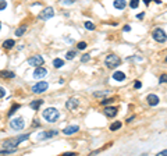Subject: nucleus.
<instances>
[{
  "label": "nucleus",
  "mask_w": 167,
  "mask_h": 156,
  "mask_svg": "<svg viewBox=\"0 0 167 156\" xmlns=\"http://www.w3.org/2000/svg\"><path fill=\"white\" fill-rule=\"evenodd\" d=\"M104 63H106V66L109 67V68H116L117 66H120L121 60L118 56H116V54H109L107 57H106V60H104Z\"/></svg>",
  "instance_id": "nucleus-3"
},
{
  "label": "nucleus",
  "mask_w": 167,
  "mask_h": 156,
  "mask_svg": "<svg viewBox=\"0 0 167 156\" xmlns=\"http://www.w3.org/2000/svg\"><path fill=\"white\" fill-rule=\"evenodd\" d=\"M113 78L116 81H124L125 80V74L123 71H116L114 74H113Z\"/></svg>",
  "instance_id": "nucleus-17"
},
{
  "label": "nucleus",
  "mask_w": 167,
  "mask_h": 156,
  "mask_svg": "<svg viewBox=\"0 0 167 156\" xmlns=\"http://www.w3.org/2000/svg\"><path fill=\"white\" fill-rule=\"evenodd\" d=\"M20 108H21L20 103H16V105H13V108H11L10 110H9V116H13V114L16 113V112H17V110H18Z\"/></svg>",
  "instance_id": "nucleus-22"
},
{
  "label": "nucleus",
  "mask_w": 167,
  "mask_h": 156,
  "mask_svg": "<svg viewBox=\"0 0 167 156\" xmlns=\"http://www.w3.org/2000/svg\"><path fill=\"white\" fill-rule=\"evenodd\" d=\"M159 102H160V99H159V96H157V95H155V93L148 95V103H149L151 106H157V105H159Z\"/></svg>",
  "instance_id": "nucleus-12"
},
{
  "label": "nucleus",
  "mask_w": 167,
  "mask_h": 156,
  "mask_svg": "<svg viewBox=\"0 0 167 156\" xmlns=\"http://www.w3.org/2000/svg\"><path fill=\"white\" fill-rule=\"evenodd\" d=\"M166 61H167V57H166Z\"/></svg>",
  "instance_id": "nucleus-42"
},
{
  "label": "nucleus",
  "mask_w": 167,
  "mask_h": 156,
  "mask_svg": "<svg viewBox=\"0 0 167 156\" xmlns=\"http://www.w3.org/2000/svg\"><path fill=\"white\" fill-rule=\"evenodd\" d=\"M28 64L29 66H34V67H38V66H42L43 64V57L39 56V54H35L28 59Z\"/></svg>",
  "instance_id": "nucleus-7"
},
{
  "label": "nucleus",
  "mask_w": 167,
  "mask_h": 156,
  "mask_svg": "<svg viewBox=\"0 0 167 156\" xmlns=\"http://www.w3.org/2000/svg\"><path fill=\"white\" fill-rule=\"evenodd\" d=\"M130 31H131V27H130V25H125V27H124V32H130Z\"/></svg>",
  "instance_id": "nucleus-37"
},
{
  "label": "nucleus",
  "mask_w": 167,
  "mask_h": 156,
  "mask_svg": "<svg viewBox=\"0 0 167 156\" xmlns=\"http://www.w3.org/2000/svg\"><path fill=\"white\" fill-rule=\"evenodd\" d=\"M10 127L14 130V131H21V130L25 127V121H24L22 117H16L10 121Z\"/></svg>",
  "instance_id": "nucleus-4"
},
{
  "label": "nucleus",
  "mask_w": 167,
  "mask_h": 156,
  "mask_svg": "<svg viewBox=\"0 0 167 156\" xmlns=\"http://www.w3.org/2000/svg\"><path fill=\"white\" fill-rule=\"evenodd\" d=\"M54 135H57V131H56V130H52V131H45V132L39 134L38 138H39V140H47V138H52Z\"/></svg>",
  "instance_id": "nucleus-11"
},
{
  "label": "nucleus",
  "mask_w": 167,
  "mask_h": 156,
  "mask_svg": "<svg viewBox=\"0 0 167 156\" xmlns=\"http://www.w3.org/2000/svg\"><path fill=\"white\" fill-rule=\"evenodd\" d=\"M42 116L49 123H56L59 120V117H60V113H59V110L56 108H47L46 110H43Z\"/></svg>",
  "instance_id": "nucleus-1"
},
{
  "label": "nucleus",
  "mask_w": 167,
  "mask_h": 156,
  "mask_svg": "<svg viewBox=\"0 0 167 156\" xmlns=\"http://www.w3.org/2000/svg\"><path fill=\"white\" fill-rule=\"evenodd\" d=\"M14 45H16V41H14V39H7V41L3 42V48L11 49V48H14Z\"/></svg>",
  "instance_id": "nucleus-18"
},
{
  "label": "nucleus",
  "mask_w": 167,
  "mask_h": 156,
  "mask_svg": "<svg viewBox=\"0 0 167 156\" xmlns=\"http://www.w3.org/2000/svg\"><path fill=\"white\" fill-rule=\"evenodd\" d=\"M139 6V0H131L130 1V7L131 9H136Z\"/></svg>",
  "instance_id": "nucleus-27"
},
{
  "label": "nucleus",
  "mask_w": 167,
  "mask_h": 156,
  "mask_svg": "<svg viewBox=\"0 0 167 156\" xmlns=\"http://www.w3.org/2000/svg\"><path fill=\"white\" fill-rule=\"evenodd\" d=\"M75 56H77V53H75L74 50H70V52H67V54H66V59L73 60V59H75Z\"/></svg>",
  "instance_id": "nucleus-23"
},
{
  "label": "nucleus",
  "mask_w": 167,
  "mask_h": 156,
  "mask_svg": "<svg viewBox=\"0 0 167 156\" xmlns=\"http://www.w3.org/2000/svg\"><path fill=\"white\" fill-rule=\"evenodd\" d=\"M78 130H79L78 125H68V127H66V128L63 130V134L73 135V134H75V132H78Z\"/></svg>",
  "instance_id": "nucleus-10"
},
{
  "label": "nucleus",
  "mask_w": 167,
  "mask_h": 156,
  "mask_svg": "<svg viewBox=\"0 0 167 156\" xmlns=\"http://www.w3.org/2000/svg\"><path fill=\"white\" fill-rule=\"evenodd\" d=\"M7 9V1L6 0H0V11H3Z\"/></svg>",
  "instance_id": "nucleus-28"
},
{
  "label": "nucleus",
  "mask_w": 167,
  "mask_h": 156,
  "mask_svg": "<svg viewBox=\"0 0 167 156\" xmlns=\"http://www.w3.org/2000/svg\"><path fill=\"white\" fill-rule=\"evenodd\" d=\"M159 156H167V149H164V151L159 152Z\"/></svg>",
  "instance_id": "nucleus-36"
},
{
  "label": "nucleus",
  "mask_w": 167,
  "mask_h": 156,
  "mask_svg": "<svg viewBox=\"0 0 167 156\" xmlns=\"http://www.w3.org/2000/svg\"><path fill=\"white\" fill-rule=\"evenodd\" d=\"M42 103H43V100L42 99H36V100H34V102H31V109L32 110H39V108L42 106Z\"/></svg>",
  "instance_id": "nucleus-15"
},
{
  "label": "nucleus",
  "mask_w": 167,
  "mask_h": 156,
  "mask_svg": "<svg viewBox=\"0 0 167 156\" xmlns=\"http://www.w3.org/2000/svg\"><path fill=\"white\" fill-rule=\"evenodd\" d=\"M84 25H85V28L89 29V31H93V29H95V24H93V22H91V21H85Z\"/></svg>",
  "instance_id": "nucleus-25"
},
{
  "label": "nucleus",
  "mask_w": 167,
  "mask_h": 156,
  "mask_svg": "<svg viewBox=\"0 0 167 156\" xmlns=\"http://www.w3.org/2000/svg\"><path fill=\"white\" fill-rule=\"evenodd\" d=\"M53 16H54V10H53L52 7H46V9H43V10L39 13V20L46 21V20H50Z\"/></svg>",
  "instance_id": "nucleus-6"
},
{
  "label": "nucleus",
  "mask_w": 167,
  "mask_h": 156,
  "mask_svg": "<svg viewBox=\"0 0 167 156\" xmlns=\"http://www.w3.org/2000/svg\"><path fill=\"white\" fill-rule=\"evenodd\" d=\"M117 108H114V106H106V109H104V114L107 116V117H114L116 114H117Z\"/></svg>",
  "instance_id": "nucleus-13"
},
{
  "label": "nucleus",
  "mask_w": 167,
  "mask_h": 156,
  "mask_svg": "<svg viewBox=\"0 0 167 156\" xmlns=\"http://www.w3.org/2000/svg\"><path fill=\"white\" fill-rule=\"evenodd\" d=\"M78 99H75V98H70L67 102H66V108L68 109V110H74V109H77L78 108Z\"/></svg>",
  "instance_id": "nucleus-9"
},
{
  "label": "nucleus",
  "mask_w": 167,
  "mask_h": 156,
  "mask_svg": "<svg viewBox=\"0 0 167 156\" xmlns=\"http://www.w3.org/2000/svg\"><path fill=\"white\" fill-rule=\"evenodd\" d=\"M113 4H114V7L117 10H123L125 6H127V1H125V0H114Z\"/></svg>",
  "instance_id": "nucleus-14"
},
{
  "label": "nucleus",
  "mask_w": 167,
  "mask_h": 156,
  "mask_svg": "<svg viewBox=\"0 0 167 156\" xmlns=\"http://www.w3.org/2000/svg\"><path fill=\"white\" fill-rule=\"evenodd\" d=\"M134 86H135V89H139V88L142 86V84L139 82V81H136V82H135V85H134Z\"/></svg>",
  "instance_id": "nucleus-34"
},
{
  "label": "nucleus",
  "mask_w": 167,
  "mask_h": 156,
  "mask_svg": "<svg viewBox=\"0 0 167 156\" xmlns=\"http://www.w3.org/2000/svg\"><path fill=\"white\" fill-rule=\"evenodd\" d=\"M113 100V99H104V100H102V105H107V103H110Z\"/></svg>",
  "instance_id": "nucleus-35"
},
{
  "label": "nucleus",
  "mask_w": 167,
  "mask_h": 156,
  "mask_svg": "<svg viewBox=\"0 0 167 156\" xmlns=\"http://www.w3.org/2000/svg\"><path fill=\"white\" fill-rule=\"evenodd\" d=\"M14 77H16V74L13 71H0V78H14Z\"/></svg>",
  "instance_id": "nucleus-16"
},
{
  "label": "nucleus",
  "mask_w": 167,
  "mask_h": 156,
  "mask_svg": "<svg viewBox=\"0 0 167 156\" xmlns=\"http://www.w3.org/2000/svg\"><path fill=\"white\" fill-rule=\"evenodd\" d=\"M47 88H49V84L45 82V81H41V82H38V84L32 86V92L39 95V93H43L45 91H47Z\"/></svg>",
  "instance_id": "nucleus-5"
},
{
  "label": "nucleus",
  "mask_w": 167,
  "mask_h": 156,
  "mask_svg": "<svg viewBox=\"0 0 167 156\" xmlns=\"http://www.w3.org/2000/svg\"><path fill=\"white\" fill-rule=\"evenodd\" d=\"M159 82L162 84V82H167V74H163V76H160V78H159Z\"/></svg>",
  "instance_id": "nucleus-31"
},
{
  "label": "nucleus",
  "mask_w": 167,
  "mask_h": 156,
  "mask_svg": "<svg viewBox=\"0 0 167 156\" xmlns=\"http://www.w3.org/2000/svg\"><path fill=\"white\" fill-rule=\"evenodd\" d=\"M89 59H91L89 54H84L82 57H81V61H82V63H86V61H89Z\"/></svg>",
  "instance_id": "nucleus-30"
},
{
  "label": "nucleus",
  "mask_w": 167,
  "mask_h": 156,
  "mask_svg": "<svg viewBox=\"0 0 167 156\" xmlns=\"http://www.w3.org/2000/svg\"><path fill=\"white\" fill-rule=\"evenodd\" d=\"M46 74H47L46 68H43V67H41V66H38L36 68H35V71H34V78H35V80H41V78H43Z\"/></svg>",
  "instance_id": "nucleus-8"
},
{
  "label": "nucleus",
  "mask_w": 167,
  "mask_h": 156,
  "mask_svg": "<svg viewBox=\"0 0 167 156\" xmlns=\"http://www.w3.org/2000/svg\"><path fill=\"white\" fill-rule=\"evenodd\" d=\"M143 16H145V14H143V13H141V14H138V16H136V18H143Z\"/></svg>",
  "instance_id": "nucleus-38"
},
{
  "label": "nucleus",
  "mask_w": 167,
  "mask_h": 156,
  "mask_svg": "<svg viewBox=\"0 0 167 156\" xmlns=\"http://www.w3.org/2000/svg\"><path fill=\"white\" fill-rule=\"evenodd\" d=\"M143 3H145V4H149V3H151V0H143Z\"/></svg>",
  "instance_id": "nucleus-40"
},
{
  "label": "nucleus",
  "mask_w": 167,
  "mask_h": 156,
  "mask_svg": "<svg viewBox=\"0 0 167 156\" xmlns=\"http://www.w3.org/2000/svg\"><path fill=\"white\" fill-rule=\"evenodd\" d=\"M28 138H29V132H28V134H22V135H20V137H17L16 140H14V142H16L17 145H18L20 142H22V141L28 140Z\"/></svg>",
  "instance_id": "nucleus-19"
},
{
  "label": "nucleus",
  "mask_w": 167,
  "mask_h": 156,
  "mask_svg": "<svg viewBox=\"0 0 167 156\" xmlns=\"http://www.w3.org/2000/svg\"><path fill=\"white\" fill-rule=\"evenodd\" d=\"M77 48H78L79 50H84V49H86V42H78Z\"/></svg>",
  "instance_id": "nucleus-29"
},
{
  "label": "nucleus",
  "mask_w": 167,
  "mask_h": 156,
  "mask_svg": "<svg viewBox=\"0 0 167 156\" xmlns=\"http://www.w3.org/2000/svg\"><path fill=\"white\" fill-rule=\"evenodd\" d=\"M4 96H6L4 88H1V86H0V99H1V98H4Z\"/></svg>",
  "instance_id": "nucleus-32"
},
{
  "label": "nucleus",
  "mask_w": 167,
  "mask_h": 156,
  "mask_svg": "<svg viewBox=\"0 0 167 156\" xmlns=\"http://www.w3.org/2000/svg\"><path fill=\"white\" fill-rule=\"evenodd\" d=\"M152 36H153V39L159 43H163V42H166L167 41V33H166L164 29H162V28H156V29L152 32Z\"/></svg>",
  "instance_id": "nucleus-2"
},
{
  "label": "nucleus",
  "mask_w": 167,
  "mask_h": 156,
  "mask_svg": "<svg viewBox=\"0 0 167 156\" xmlns=\"http://www.w3.org/2000/svg\"><path fill=\"white\" fill-rule=\"evenodd\" d=\"M0 29H1V22H0Z\"/></svg>",
  "instance_id": "nucleus-41"
},
{
  "label": "nucleus",
  "mask_w": 167,
  "mask_h": 156,
  "mask_svg": "<svg viewBox=\"0 0 167 156\" xmlns=\"http://www.w3.org/2000/svg\"><path fill=\"white\" fill-rule=\"evenodd\" d=\"M120 128H121L120 121H116V123H113L111 125H110V130H111V131H116V130H120Z\"/></svg>",
  "instance_id": "nucleus-24"
},
{
  "label": "nucleus",
  "mask_w": 167,
  "mask_h": 156,
  "mask_svg": "<svg viewBox=\"0 0 167 156\" xmlns=\"http://www.w3.org/2000/svg\"><path fill=\"white\" fill-rule=\"evenodd\" d=\"M107 93H109L107 91H106V92H96V93H95V96H102V95H107Z\"/></svg>",
  "instance_id": "nucleus-33"
},
{
  "label": "nucleus",
  "mask_w": 167,
  "mask_h": 156,
  "mask_svg": "<svg viewBox=\"0 0 167 156\" xmlns=\"http://www.w3.org/2000/svg\"><path fill=\"white\" fill-rule=\"evenodd\" d=\"M25 31H26V27H25V25H22V27L17 28L14 33H16V36H22V35L25 33Z\"/></svg>",
  "instance_id": "nucleus-20"
},
{
  "label": "nucleus",
  "mask_w": 167,
  "mask_h": 156,
  "mask_svg": "<svg viewBox=\"0 0 167 156\" xmlns=\"http://www.w3.org/2000/svg\"><path fill=\"white\" fill-rule=\"evenodd\" d=\"M53 66H54L56 68H61L63 66H64V60H61V59H54V60H53Z\"/></svg>",
  "instance_id": "nucleus-21"
},
{
  "label": "nucleus",
  "mask_w": 167,
  "mask_h": 156,
  "mask_svg": "<svg viewBox=\"0 0 167 156\" xmlns=\"http://www.w3.org/2000/svg\"><path fill=\"white\" fill-rule=\"evenodd\" d=\"M71 155H75V153H71V152H67V153H64V156H71Z\"/></svg>",
  "instance_id": "nucleus-39"
},
{
  "label": "nucleus",
  "mask_w": 167,
  "mask_h": 156,
  "mask_svg": "<svg viewBox=\"0 0 167 156\" xmlns=\"http://www.w3.org/2000/svg\"><path fill=\"white\" fill-rule=\"evenodd\" d=\"M75 3V0H60V4H64V6H71Z\"/></svg>",
  "instance_id": "nucleus-26"
}]
</instances>
